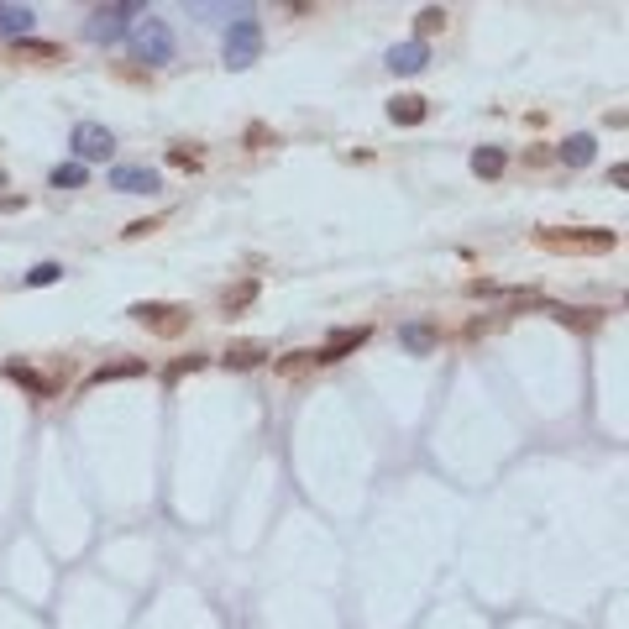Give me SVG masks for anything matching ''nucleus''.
Listing matches in <instances>:
<instances>
[{"instance_id": "f257e3e1", "label": "nucleus", "mask_w": 629, "mask_h": 629, "mask_svg": "<svg viewBox=\"0 0 629 629\" xmlns=\"http://www.w3.org/2000/svg\"><path fill=\"white\" fill-rule=\"evenodd\" d=\"M535 241L546 252H562V257H598V252H614L619 247V231H603V226H577V231H562V226H540Z\"/></svg>"}, {"instance_id": "f03ea898", "label": "nucleus", "mask_w": 629, "mask_h": 629, "mask_svg": "<svg viewBox=\"0 0 629 629\" xmlns=\"http://www.w3.org/2000/svg\"><path fill=\"white\" fill-rule=\"evenodd\" d=\"M126 315H131L137 326H147L153 336H184V331H189V310H184V304H163V299H137Z\"/></svg>"}, {"instance_id": "7ed1b4c3", "label": "nucleus", "mask_w": 629, "mask_h": 629, "mask_svg": "<svg viewBox=\"0 0 629 629\" xmlns=\"http://www.w3.org/2000/svg\"><path fill=\"white\" fill-rule=\"evenodd\" d=\"M257 53H263V21H257L252 11H241L226 32V63L231 68H252Z\"/></svg>"}, {"instance_id": "20e7f679", "label": "nucleus", "mask_w": 629, "mask_h": 629, "mask_svg": "<svg viewBox=\"0 0 629 629\" xmlns=\"http://www.w3.org/2000/svg\"><path fill=\"white\" fill-rule=\"evenodd\" d=\"M131 16H142V5H131V0H115V5H95L90 11V27H84V37L90 43H121L126 37V21Z\"/></svg>"}, {"instance_id": "39448f33", "label": "nucleus", "mask_w": 629, "mask_h": 629, "mask_svg": "<svg viewBox=\"0 0 629 629\" xmlns=\"http://www.w3.org/2000/svg\"><path fill=\"white\" fill-rule=\"evenodd\" d=\"M131 48L142 63H173V32L169 21H158V16H147V21H137L131 27Z\"/></svg>"}, {"instance_id": "423d86ee", "label": "nucleus", "mask_w": 629, "mask_h": 629, "mask_svg": "<svg viewBox=\"0 0 629 629\" xmlns=\"http://www.w3.org/2000/svg\"><path fill=\"white\" fill-rule=\"evenodd\" d=\"M111 189H121V194H158L163 178H158V169H147V163H115Z\"/></svg>"}, {"instance_id": "0eeeda50", "label": "nucleus", "mask_w": 629, "mask_h": 629, "mask_svg": "<svg viewBox=\"0 0 629 629\" xmlns=\"http://www.w3.org/2000/svg\"><path fill=\"white\" fill-rule=\"evenodd\" d=\"M74 153H79L84 163L111 158V153H115V137L100 126V121H79V126H74Z\"/></svg>"}, {"instance_id": "6e6552de", "label": "nucleus", "mask_w": 629, "mask_h": 629, "mask_svg": "<svg viewBox=\"0 0 629 629\" xmlns=\"http://www.w3.org/2000/svg\"><path fill=\"white\" fill-rule=\"evenodd\" d=\"M367 336H373L367 326H342V331H331V336H326V346H315L310 357H315V362H342L346 351H357Z\"/></svg>"}, {"instance_id": "1a4fd4ad", "label": "nucleus", "mask_w": 629, "mask_h": 629, "mask_svg": "<svg viewBox=\"0 0 629 629\" xmlns=\"http://www.w3.org/2000/svg\"><path fill=\"white\" fill-rule=\"evenodd\" d=\"M399 346L404 351H414V357H430V351L441 346V326H436V320H404Z\"/></svg>"}, {"instance_id": "9d476101", "label": "nucleus", "mask_w": 629, "mask_h": 629, "mask_svg": "<svg viewBox=\"0 0 629 629\" xmlns=\"http://www.w3.org/2000/svg\"><path fill=\"white\" fill-rule=\"evenodd\" d=\"M273 351H268V342H231L226 346V367H236V373H247V367H257V362H268Z\"/></svg>"}, {"instance_id": "9b49d317", "label": "nucleus", "mask_w": 629, "mask_h": 629, "mask_svg": "<svg viewBox=\"0 0 629 629\" xmlns=\"http://www.w3.org/2000/svg\"><path fill=\"white\" fill-rule=\"evenodd\" d=\"M32 21H37V11L32 5H0V37H27L32 32Z\"/></svg>"}, {"instance_id": "f8f14e48", "label": "nucleus", "mask_w": 629, "mask_h": 629, "mask_svg": "<svg viewBox=\"0 0 629 629\" xmlns=\"http://www.w3.org/2000/svg\"><path fill=\"white\" fill-rule=\"evenodd\" d=\"M425 63H430L425 43H399V48H389V68H394V74H420Z\"/></svg>"}, {"instance_id": "ddd939ff", "label": "nucleus", "mask_w": 629, "mask_h": 629, "mask_svg": "<svg viewBox=\"0 0 629 629\" xmlns=\"http://www.w3.org/2000/svg\"><path fill=\"white\" fill-rule=\"evenodd\" d=\"M142 373H147V362H137V357H131V362H106V367H95V373H90V383L100 389V383H121V378H142Z\"/></svg>"}, {"instance_id": "4468645a", "label": "nucleus", "mask_w": 629, "mask_h": 629, "mask_svg": "<svg viewBox=\"0 0 629 629\" xmlns=\"http://www.w3.org/2000/svg\"><path fill=\"white\" fill-rule=\"evenodd\" d=\"M16 58H27V63H53V58H63V43H43V37H21V43H16Z\"/></svg>"}, {"instance_id": "2eb2a0df", "label": "nucleus", "mask_w": 629, "mask_h": 629, "mask_svg": "<svg viewBox=\"0 0 629 629\" xmlns=\"http://www.w3.org/2000/svg\"><path fill=\"white\" fill-rule=\"evenodd\" d=\"M504 169H509L504 147H477V153H472V173H477V178H499Z\"/></svg>"}, {"instance_id": "dca6fc26", "label": "nucleus", "mask_w": 629, "mask_h": 629, "mask_svg": "<svg viewBox=\"0 0 629 629\" xmlns=\"http://www.w3.org/2000/svg\"><path fill=\"white\" fill-rule=\"evenodd\" d=\"M389 115L404 121V126H414V121H425V100H420V95H399V100L389 106Z\"/></svg>"}, {"instance_id": "f3484780", "label": "nucleus", "mask_w": 629, "mask_h": 629, "mask_svg": "<svg viewBox=\"0 0 629 629\" xmlns=\"http://www.w3.org/2000/svg\"><path fill=\"white\" fill-rule=\"evenodd\" d=\"M414 27H420V37H414V43H425V37L446 32V11H441V5H425V11L414 16Z\"/></svg>"}, {"instance_id": "a211bd4d", "label": "nucleus", "mask_w": 629, "mask_h": 629, "mask_svg": "<svg viewBox=\"0 0 629 629\" xmlns=\"http://www.w3.org/2000/svg\"><path fill=\"white\" fill-rule=\"evenodd\" d=\"M562 163H567V169L593 163V137H567V147H562Z\"/></svg>"}, {"instance_id": "6ab92c4d", "label": "nucleus", "mask_w": 629, "mask_h": 629, "mask_svg": "<svg viewBox=\"0 0 629 629\" xmlns=\"http://www.w3.org/2000/svg\"><path fill=\"white\" fill-rule=\"evenodd\" d=\"M252 299H257V284H252V279H247V284L226 288V299H221V304H226V315H241V310H247V304H252Z\"/></svg>"}, {"instance_id": "aec40b11", "label": "nucleus", "mask_w": 629, "mask_h": 629, "mask_svg": "<svg viewBox=\"0 0 629 629\" xmlns=\"http://www.w3.org/2000/svg\"><path fill=\"white\" fill-rule=\"evenodd\" d=\"M90 173H84V163H58L53 169V189H79Z\"/></svg>"}, {"instance_id": "412c9836", "label": "nucleus", "mask_w": 629, "mask_h": 629, "mask_svg": "<svg viewBox=\"0 0 629 629\" xmlns=\"http://www.w3.org/2000/svg\"><path fill=\"white\" fill-rule=\"evenodd\" d=\"M5 373H11V378H16V383H27V389H32V394H53V383H48V378H37V373H32V367H21V362H11V367H5Z\"/></svg>"}, {"instance_id": "4be33fe9", "label": "nucleus", "mask_w": 629, "mask_h": 629, "mask_svg": "<svg viewBox=\"0 0 629 629\" xmlns=\"http://www.w3.org/2000/svg\"><path fill=\"white\" fill-rule=\"evenodd\" d=\"M556 320H562V326H577V331H593V326H598V310H567V304H562Z\"/></svg>"}, {"instance_id": "5701e85b", "label": "nucleus", "mask_w": 629, "mask_h": 629, "mask_svg": "<svg viewBox=\"0 0 629 629\" xmlns=\"http://www.w3.org/2000/svg\"><path fill=\"white\" fill-rule=\"evenodd\" d=\"M58 279H63V268H58V263H37V268L27 273V284H32V288H48V284H58Z\"/></svg>"}, {"instance_id": "b1692460", "label": "nucleus", "mask_w": 629, "mask_h": 629, "mask_svg": "<svg viewBox=\"0 0 629 629\" xmlns=\"http://www.w3.org/2000/svg\"><path fill=\"white\" fill-rule=\"evenodd\" d=\"M169 163L173 169H200V153L194 147H169Z\"/></svg>"}, {"instance_id": "393cba45", "label": "nucleus", "mask_w": 629, "mask_h": 629, "mask_svg": "<svg viewBox=\"0 0 629 629\" xmlns=\"http://www.w3.org/2000/svg\"><path fill=\"white\" fill-rule=\"evenodd\" d=\"M310 362H315L310 351H294V357H284V362H279V373H299V367H310Z\"/></svg>"}, {"instance_id": "a878e982", "label": "nucleus", "mask_w": 629, "mask_h": 629, "mask_svg": "<svg viewBox=\"0 0 629 629\" xmlns=\"http://www.w3.org/2000/svg\"><path fill=\"white\" fill-rule=\"evenodd\" d=\"M194 367H205V357H189V362H173L169 378H184V373H194Z\"/></svg>"}, {"instance_id": "bb28decb", "label": "nucleus", "mask_w": 629, "mask_h": 629, "mask_svg": "<svg viewBox=\"0 0 629 629\" xmlns=\"http://www.w3.org/2000/svg\"><path fill=\"white\" fill-rule=\"evenodd\" d=\"M147 231H158V221H131V226H126V236H147Z\"/></svg>"}, {"instance_id": "cd10ccee", "label": "nucleus", "mask_w": 629, "mask_h": 629, "mask_svg": "<svg viewBox=\"0 0 629 629\" xmlns=\"http://www.w3.org/2000/svg\"><path fill=\"white\" fill-rule=\"evenodd\" d=\"M0 189H5V173H0Z\"/></svg>"}]
</instances>
